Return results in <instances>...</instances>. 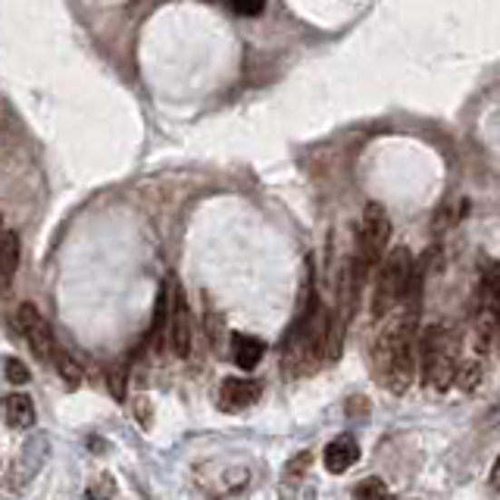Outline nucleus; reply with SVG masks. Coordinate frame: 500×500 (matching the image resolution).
Instances as JSON below:
<instances>
[{
  "instance_id": "9b49d317",
  "label": "nucleus",
  "mask_w": 500,
  "mask_h": 500,
  "mask_svg": "<svg viewBox=\"0 0 500 500\" xmlns=\"http://www.w3.org/2000/svg\"><path fill=\"white\" fill-rule=\"evenodd\" d=\"M266 354V344L260 341V338L253 335H231V357H235V363L241 366L244 372L257 369V363L263 360Z\"/></svg>"
},
{
  "instance_id": "9d476101",
  "label": "nucleus",
  "mask_w": 500,
  "mask_h": 500,
  "mask_svg": "<svg viewBox=\"0 0 500 500\" xmlns=\"http://www.w3.org/2000/svg\"><path fill=\"white\" fill-rule=\"evenodd\" d=\"M0 413H4L6 426L16 428V432H25V428L34 426V404H32V397L23 391L6 394L4 404H0Z\"/></svg>"
},
{
  "instance_id": "dca6fc26",
  "label": "nucleus",
  "mask_w": 500,
  "mask_h": 500,
  "mask_svg": "<svg viewBox=\"0 0 500 500\" xmlns=\"http://www.w3.org/2000/svg\"><path fill=\"white\" fill-rule=\"evenodd\" d=\"M125 378H129V366L125 363L107 366V388L116 400H125Z\"/></svg>"
},
{
  "instance_id": "6e6552de",
  "label": "nucleus",
  "mask_w": 500,
  "mask_h": 500,
  "mask_svg": "<svg viewBox=\"0 0 500 500\" xmlns=\"http://www.w3.org/2000/svg\"><path fill=\"white\" fill-rule=\"evenodd\" d=\"M257 400H260V382H253V378H225L220 385V394H216V404L225 413L248 410Z\"/></svg>"
},
{
  "instance_id": "1a4fd4ad",
  "label": "nucleus",
  "mask_w": 500,
  "mask_h": 500,
  "mask_svg": "<svg viewBox=\"0 0 500 500\" xmlns=\"http://www.w3.org/2000/svg\"><path fill=\"white\" fill-rule=\"evenodd\" d=\"M357 460H360V445H357L350 435H341V438L328 441L326 450H322V463H326V469L332 475L348 473Z\"/></svg>"
},
{
  "instance_id": "0eeeda50",
  "label": "nucleus",
  "mask_w": 500,
  "mask_h": 500,
  "mask_svg": "<svg viewBox=\"0 0 500 500\" xmlns=\"http://www.w3.org/2000/svg\"><path fill=\"white\" fill-rule=\"evenodd\" d=\"M172 291H169V328H166V344L172 348L175 357L191 354V316H188V304L181 288L175 285V279H169Z\"/></svg>"
},
{
  "instance_id": "412c9836",
  "label": "nucleus",
  "mask_w": 500,
  "mask_h": 500,
  "mask_svg": "<svg viewBox=\"0 0 500 500\" xmlns=\"http://www.w3.org/2000/svg\"><path fill=\"white\" fill-rule=\"evenodd\" d=\"M488 485H491V491H497V495H500V456H497V460H495V466H491Z\"/></svg>"
},
{
  "instance_id": "4be33fe9",
  "label": "nucleus",
  "mask_w": 500,
  "mask_h": 500,
  "mask_svg": "<svg viewBox=\"0 0 500 500\" xmlns=\"http://www.w3.org/2000/svg\"><path fill=\"white\" fill-rule=\"evenodd\" d=\"M4 235H6V229H4V222H0V244H4Z\"/></svg>"
},
{
  "instance_id": "f03ea898",
  "label": "nucleus",
  "mask_w": 500,
  "mask_h": 500,
  "mask_svg": "<svg viewBox=\"0 0 500 500\" xmlns=\"http://www.w3.org/2000/svg\"><path fill=\"white\" fill-rule=\"evenodd\" d=\"M419 369L422 385L428 391H447L460 372V338L447 326L426 328L419 341Z\"/></svg>"
},
{
  "instance_id": "aec40b11",
  "label": "nucleus",
  "mask_w": 500,
  "mask_h": 500,
  "mask_svg": "<svg viewBox=\"0 0 500 500\" xmlns=\"http://www.w3.org/2000/svg\"><path fill=\"white\" fill-rule=\"evenodd\" d=\"M229 4L235 6V13H241V16H260L266 0H229Z\"/></svg>"
},
{
  "instance_id": "4468645a",
  "label": "nucleus",
  "mask_w": 500,
  "mask_h": 500,
  "mask_svg": "<svg viewBox=\"0 0 500 500\" xmlns=\"http://www.w3.org/2000/svg\"><path fill=\"white\" fill-rule=\"evenodd\" d=\"M54 366H56V372H60L63 378H66V385L69 388H75V385H82V366L73 360V357L66 354V350L60 348V354H56V360H54Z\"/></svg>"
},
{
  "instance_id": "ddd939ff",
  "label": "nucleus",
  "mask_w": 500,
  "mask_h": 500,
  "mask_svg": "<svg viewBox=\"0 0 500 500\" xmlns=\"http://www.w3.org/2000/svg\"><path fill=\"white\" fill-rule=\"evenodd\" d=\"M19 266V238L13 231L4 235V244H0V288H6L16 276Z\"/></svg>"
},
{
  "instance_id": "f257e3e1",
  "label": "nucleus",
  "mask_w": 500,
  "mask_h": 500,
  "mask_svg": "<svg viewBox=\"0 0 500 500\" xmlns=\"http://www.w3.org/2000/svg\"><path fill=\"white\" fill-rule=\"evenodd\" d=\"M422 266H413V281L400 309L391 313V322L378 332L372 348V372L378 385L391 394H407L417 376V313H419Z\"/></svg>"
},
{
  "instance_id": "20e7f679",
  "label": "nucleus",
  "mask_w": 500,
  "mask_h": 500,
  "mask_svg": "<svg viewBox=\"0 0 500 500\" xmlns=\"http://www.w3.org/2000/svg\"><path fill=\"white\" fill-rule=\"evenodd\" d=\"M413 257L407 248L391 250L388 257L378 266V279H376V294H372V316L385 319L394 309L400 307V300L407 298V288L413 281Z\"/></svg>"
},
{
  "instance_id": "a211bd4d",
  "label": "nucleus",
  "mask_w": 500,
  "mask_h": 500,
  "mask_svg": "<svg viewBox=\"0 0 500 500\" xmlns=\"http://www.w3.org/2000/svg\"><path fill=\"white\" fill-rule=\"evenodd\" d=\"M4 376H6V382H13V385H25L28 378H32V372L25 369V363L19 360V357H6Z\"/></svg>"
},
{
  "instance_id": "2eb2a0df",
  "label": "nucleus",
  "mask_w": 500,
  "mask_h": 500,
  "mask_svg": "<svg viewBox=\"0 0 500 500\" xmlns=\"http://www.w3.org/2000/svg\"><path fill=\"white\" fill-rule=\"evenodd\" d=\"M84 497L88 500H116V478H113L110 473H101L94 482L88 485Z\"/></svg>"
},
{
  "instance_id": "423d86ee",
  "label": "nucleus",
  "mask_w": 500,
  "mask_h": 500,
  "mask_svg": "<svg viewBox=\"0 0 500 500\" xmlns=\"http://www.w3.org/2000/svg\"><path fill=\"white\" fill-rule=\"evenodd\" d=\"M16 322H19V332L25 335L28 348H32V354L38 357L41 363H51L56 360V354H60V344H56V338L51 332V326H47V319L38 313V307L34 304H23L16 313Z\"/></svg>"
},
{
  "instance_id": "7ed1b4c3",
  "label": "nucleus",
  "mask_w": 500,
  "mask_h": 500,
  "mask_svg": "<svg viewBox=\"0 0 500 500\" xmlns=\"http://www.w3.org/2000/svg\"><path fill=\"white\" fill-rule=\"evenodd\" d=\"M388 241H391L388 213H385L382 203H369V207L363 210V222H360V231H357V253H354V263H350L357 288H360V281L385 260Z\"/></svg>"
},
{
  "instance_id": "f3484780",
  "label": "nucleus",
  "mask_w": 500,
  "mask_h": 500,
  "mask_svg": "<svg viewBox=\"0 0 500 500\" xmlns=\"http://www.w3.org/2000/svg\"><path fill=\"white\" fill-rule=\"evenodd\" d=\"M357 500H388V488H385L382 478H363L354 488Z\"/></svg>"
},
{
  "instance_id": "6ab92c4d",
  "label": "nucleus",
  "mask_w": 500,
  "mask_h": 500,
  "mask_svg": "<svg viewBox=\"0 0 500 500\" xmlns=\"http://www.w3.org/2000/svg\"><path fill=\"white\" fill-rule=\"evenodd\" d=\"M309 460H313V456H309V454H298V456H294V460L288 463V469H285V485H298L300 478L307 475Z\"/></svg>"
},
{
  "instance_id": "39448f33",
  "label": "nucleus",
  "mask_w": 500,
  "mask_h": 500,
  "mask_svg": "<svg viewBox=\"0 0 500 500\" xmlns=\"http://www.w3.org/2000/svg\"><path fill=\"white\" fill-rule=\"evenodd\" d=\"M47 456H51V438H47V432H34L28 435L23 441V447H19L16 460H13V466L6 469V488L10 491H25L28 485L38 478V473L44 469Z\"/></svg>"
},
{
  "instance_id": "f8f14e48",
  "label": "nucleus",
  "mask_w": 500,
  "mask_h": 500,
  "mask_svg": "<svg viewBox=\"0 0 500 500\" xmlns=\"http://www.w3.org/2000/svg\"><path fill=\"white\" fill-rule=\"evenodd\" d=\"M169 291H172V285H169V279H166V285L160 288V294H157V307H153V326H151V338H147V341H151L157 350L166 344V328H169Z\"/></svg>"
}]
</instances>
